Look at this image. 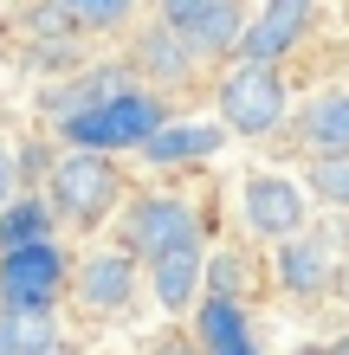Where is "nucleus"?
Here are the masks:
<instances>
[{
  "mask_svg": "<svg viewBox=\"0 0 349 355\" xmlns=\"http://www.w3.org/2000/svg\"><path fill=\"white\" fill-rule=\"evenodd\" d=\"M304 181H311V194H317V200L349 207V149H337V155H317L311 168H304Z\"/></svg>",
  "mask_w": 349,
  "mask_h": 355,
  "instance_id": "obj_17",
  "label": "nucleus"
},
{
  "mask_svg": "<svg viewBox=\"0 0 349 355\" xmlns=\"http://www.w3.org/2000/svg\"><path fill=\"white\" fill-rule=\"evenodd\" d=\"M239 214H246V226H253L259 239H291V233H304V187L298 181H284V175H246V187H239Z\"/></svg>",
  "mask_w": 349,
  "mask_h": 355,
  "instance_id": "obj_7",
  "label": "nucleus"
},
{
  "mask_svg": "<svg viewBox=\"0 0 349 355\" xmlns=\"http://www.w3.org/2000/svg\"><path fill=\"white\" fill-rule=\"evenodd\" d=\"M181 239H201V233H194V214H188L181 200L149 194V200L130 207V252L155 259V252H169V245H181Z\"/></svg>",
  "mask_w": 349,
  "mask_h": 355,
  "instance_id": "obj_8",
  "label": "nucleus"
},
{
  "mask_svg": "<svg viewBox=\"0 0 349 355\" xmlns=\"http://www.w3.org/2000/svg\"><path fill=\"white\" fill-rule=\"evenodd\" d=\"M330 355H349V343H337V349H330Z\"/></svg>",
  "mask_w": 349,
  "mask_h": 355,
  "instance_id": "obj_24",
  "label": "nucleus"
},
{
  "mask_svg": "<svg viewBox=\"0 0 349 355\" xmlns=\"http://www.w3.org/2000/svg\"><path fill=\"white\" fill-rule=\"evenodd\" d=\"M298 142H311V155L349 149V91H323L298 110Z\"/></svg>",
  "mask_w": 349,
  "mask_h": 355,
  "instance_id": "obj_13",
  "label": "nucleus"
},
{
  "mask_svg": "<svg viewBox=\"0 0 349 355\" xmlns=\"http://www.w3.org/2000/svg\"><path fill=\"white\" fill-rule=\"evenodd\" d=\"M58 7L71 13V26H85V33H110V26H123V19L136 13V0H58Z\"/></svg>",
  "mask_w": 349,
  "mask_h": 355,
  "instance_id": "obj_18",
  "label": "nucleus"
},
{
  "mask_svg": "<svg viewBox=\"0 0 349 355\" xmlns=\"http://www.w3.org/2000/svg\"><path fill=\"white\" fill-rule=\"evenodd\" d=\"M311 26H317V0H265L239 33V58L246 65H278L311 39Z\"/></svg>",
  "mask_w": 349,
  "mask_h": 355,
  "instance_id": "obj_4",
  "label": "nucleus"
},
{
  "mask_svg": "<svg viewBox=\"0 0 349 355\" xmlns=\"http://www.w3.org/2000/svg\"><path fill=\"white\" fill-rule=\"evenodd\" d=\"M201 355H259L239 297H214V291L201 297Z\"/></svg>",
  "mask_w": 349,
  "mask_h": 355,
  "instance_id": "obj_12",
  "label": "nucleus"
},
{
  "mask_svg": "<svg viewBox=\"0 0 349 355\" xmlns=\"http://www.w3.org/2000/svg\"><path fill=\"white\" fill-rule=\"evenodd\" d=\"M142 65H149L155 78H188L194 46H188V39H181L175 26H162V33H149V39H142Z\"/></svg>",
  "mask_w": 349,
  "mask_h": 355,
  "instance_id": "obj_16",
  "label": "nucleus"
},
{
  "mask_svg": "<svg viewBox=\"0 0 349 355\" xmlns=\"http://www.w3.org/2000/svg\"><path fill=\"white\" fill-rule=\"evenodd\" d=\"M65 123V142L71 149H142L162 123H169V110H162V97L149 91H136V85H123L110 91L104 103H91V110H71V116H58Z\"/></svg>",
  "mask_w": 349,
  "mask_h": 355,
  "instance_id": "obj_1",
  "label": "nucleus"
},
{
  "mask_svg": "<svg viewBox=\"0 0 349 355\" xmlns=\"http://www.w3.org/2000/svg\"><path fill=\"white\" fill-rule=\"evenodd\" d=\"M155 355H201V349H194V343H162Z\"/></svg>",
  "mask_w": 349,
  "mask_h": 355,
  "instance_id": "obj_22",
  "label": "nucleus"
},
{
  "mask_svg": "<svg viewBox=\"0 0 349 355\" xmlns=\"http://www.w3.org/2000/svg\"><path fill=\"white\" fill-rule=\"evenodd\" d=\"M46 207H39V200H19V207H7V214H0V245H7V252H13V245H33V239H46Z\"/></svg>",
  "mask_w": 349,
  "mask_h": 355,
  "instance_id": "obj_19",
  "label": "nucleus"
},
{
  "mask_svg": "<svg viewBox=\"0 0 349 355\" xmlns=\"http://www.w3.org/2000/svg\"><path fill=\"white\" fill-rule=\"evenodd\" d=\"M65 291V252L52 239H33V245H13L0 259V297L13 310H52V297Z\"/></svg>",
  "mask_w": 349,
  "mask_h": 355,
  "instance_id": "obj_5",
  "label": "nucleus"
},
{
  "mask_svg": "<svg viewBox=\"0 0 349 355\" xmlns=\"http://www.w3.org/2000/svg\"><path fill=\"white\" fill-rule=\"evenodd\" d=\"M7 194H13V155L0 149V200H7Z\"/></svg>",
  "mask_w": 349,
  "mask_h": 355,
  "instance_id": "obj_21",
  "label": "nucleus"
},
{
  "mask_svg": "<svg viewBox=\"0 0 349 355\" xmlns=\"http://www.w3.org/2000/svg\"><path fill=\"white\" fill-rule=\"evenodd\" d=\"M162 26H175L194 52H239L246 0H162Z\"/></svg>",
  "mask_w": 349,
  "mask_h": 355,
  "instance_id": "obj_6",
  "label": "nucleus"
},
{
  "mask_svg": "<svg viewBox=\"0 0 349 355\" xmlns=\"http://www.w3.org/2000/svg\"><path fill=\"white\" fill-rule=\"evenodd\" d=\"M7 343H13V355H52V343H58V329H52V310H13L7 304Z\"/></svg>",
  "mask_w": 349,
  "mask_h": 355,
  "instance_id": "obj_15",
  "label": "nucleus"
},
{
  "mask_svg": "<svg viewBox=\"0 0 349 355\" xmlns=\"http://www.w3.org/2000/svg\"><path fill=\"white\" fill-rule=\"evenodd\" d=\"M117 162H104V149H71L52 168V207L78 226H97L117 207Z\"/></svg>",
  "mask_w": 349,
  "mask_h": 355,
  "instance_id": "obj_3",
  "label": "nucleus"
},
{
  "mask_svg": "<svg viewBox=\"0 0 349 355\" xmlns=\"http://www.w3.org/2000/svg\"><path fill=\"white\" fill-rule=\"evenodd\" d=\"M220 123L233 136H272L284 123V78L278 65H239L220 78Z\"/></svg>",
  "mask_w": 349,
  "mask_h": 355,
  "instance_id": "obj_2",
  "label": "nucleus"
},
{
  "mask_svg": "<svg viewBox=\"0 0 349 355\" xmlns=\"http://www.w3.org/2000/svg\"><path fill=\"white\" fill-rule=\"evenodd\" d=\"M220 142H227V123H162V130L142 142V155L155 168H175V162H207Z\"/></svg>",
  "mask_w": 349,
  "mask_h": 355,
  "instance_id": "obj_11",
  "label": "nucleus"
},
{
  "mask_svg": "<svg viewBox=\"0 0 349 355\" xmlns=\"http://www.w3.org/2000/svg\"><path fill=\"white\" fill-rule=\"evenodd\" d=\"M0 355H13V343H7V323H0Z\"/></svg>",
  "mask_w": 349,
  "mask_h": 355,
  "instance_id": "obj_23",
  "label": "nucleus"
},
{
  "mask_svg": "<svg viewBox=\"0 0 349 355\" xmlns=\"http://www.w3.org/2000/svg\"><path fill=\"white\" fill-rule=\"evenodd\" d=\"M149 284H155L162 310H188V304L201 297V284H207L201 239H181V245H169V252H155V259H149Z\"/></svg>",
  "mask_w": 349,
  "mask_h": 355,
  "instance_id": "obj_9",
  "label": "nucleus"
},
{
  "mask_svg": "<svg viewBox=\"0 0 349 355\" xmlns=\"http://www.w3.org/2000/svg\"><path fill=\"white\" fill-rule=\"evenodd\" d=\"M337 278V265H330V245L311 239V233H291V239H278V284L291 291V297H323Z\"/></svg>",
  "mask_w": 349,
  "mask_h": 355,
  "instance_id": "obj_10",
  "label": "nucleus"
},
{
  "mask_svg": "<svg viewBox=\"0 0 349 355\" xmlns=\"http://www.w3.org/2000/svg\"><path fill=\"white\" fill-rule=\"evenodd\" d=\"M78 297H85L91 310H123L136 297V265L123 252H97L85 271H78Z\"/></svg>",
  "mask_w": 349,
  "mask_h": 355,
  "instance_id": "obj_14",
  "label": "nucleus"
},
{
  "mask_svg": "<svg viewBox=\"0 0 349 355\" xmlns=\"http://www.w3.org/2000/svg\"><path fill=\"white\" fill-rule=\"evenodd\" d=\"M207 291H214V297H239V291H246V265H239L233 252L207 259Z\"/></svg>",
  "mask_w": 349,
  "mask_h": 355,
  "instance_id": "obj_20",
  "label": "nucleus"
}]
</instances>
